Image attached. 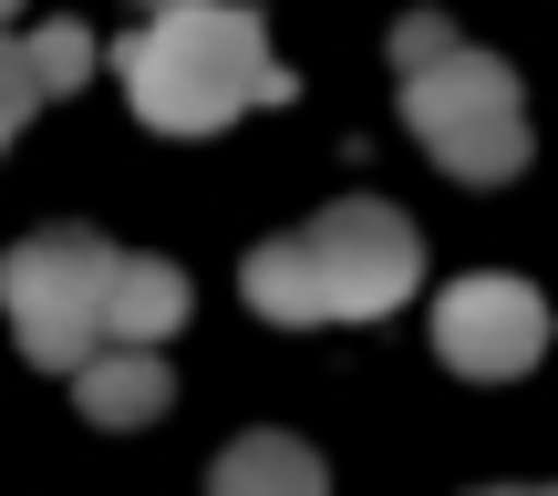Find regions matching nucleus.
I'll return each mask as SVG.
<instances>
[{
  "instance_id": "1",
  "label": "nucleus",
  "mask_w": 558,
  "mask_h": 496,
  "mask_svg": "<svg viewBox=\"0 0 558 496\" xmlns=\"http://www.w3.org/2000/svg\"><path fill=\"white\" fill-rule=\"evenodd\" d=\"M414 279H424L414 218L383 207V197H341V207H320L311 228L248 249L239 290H248V311H259V320L311 331V320H383Z\"/></svg>"
},
{
  "instance_id": "2",
  "label": "nucleus",
  "mask_w": 558,
  "mask_h": 496,
  "mask_svg": "<svg viewBox=\"0 0 558 496\" xmlns=\"http://www.w3.org/2000/svg\"><path fill=\"white\" fill-rule=\"evenodd\" d=\"M124 94L156 135H218V124L290 104L259 11H228V0H156L135 41H124Z\"/></svg>"
},
{
  "instance_id": "3",
  "label": "nucleus",
  "mask_w": 558,
  "mask_h": 496,
  "mask_svg": "<svg viewBox=\"0 0 558 496\" xmlns=\"http://www.w3.org/2000/svg\"><path fill=\"white\" fill-rule=\"evenodd\" d=\"M393 73H403V124L424 135V156L465 186H507L527 166V104L518 73L476 41H456V21L414 11L393 32Z\"/></svg>"
},
{
  "instance_id": "4",
  "label": "nucleus",
  "mask_w": 558,
  "mask_h": 496,
  "mask_svg": "<svg viewBox=\"0 0 558 496\" xmlns=\"http://www.w3.org/2000/svg\"><path fill=\"white\" fill-rule=\"evenodd\" d=\"M124 249H104L94 228H41L0 258V311H11L21 352L41 373H83L104 352V279H114Z\"/></svg>"
},
{
  "instance_id": "5",
  "label": "nucleus",
  "mask_w": 558,
  "mask_h": 496,
  "mask_svg": "<svg viewBox=\"0 0 558 496\" xmlns=\"http://www.w3.org/2000/svg\"><path fill=\"white\" fill-rule=\"evenodd\" d=\"M435 352L465 383H518L548 352V300L527 279H507V269H476V279H456L435 300Z\"/></svg>"
},
{
  "instance_id": "6",
  "label": "nucleus",
  "mask_w": 558,
  "mask_h": 496,
  "mask_svg": "<svg viewBox=\"0 0 558 496\" xmlns=\"http://www.w3.org/2000/svg\"><path fill=\"white\" fill-rule=\"evenodd\" d=\"M177 320H186V269H166V258H114V279H104V341H114V352H156Z\"/></svg>"
},
{
  "instance_id": "7",
  "label": "nucleus",
  "mask_w": 558,
  "mask_h": 496,
  "mask_svg": "<svg viewBox=\"0 0 558 496\" xmlns=\"http://www.w3.org/2000/svg\"><path fill=\"white\" fill-rule=\"evenodd\" d=\"M73 394H83L94 424H156L166 403H177V373H166L156 352H94L73 373Z\"/></svg>"
},
{
  "instance_id": "8",
  "label": "nucleus",
  "mask_w": 558,
  "mask_h": 496,
  "mask_svg": "<svg viewBox=\"0 0 558 496\" xmlns=\"http://www.w3.org/2000/svg\"><path fill=\"white\" fill-rule=\"evenodd\" d=\"M207 496H331V476L300 435H239L207 476Z\"/></svg>"
},
{
  "instance_id": "9",
  "label": "nucleus",
  "mask_w": 558,
  "mask_h": 496,
  "mask_svg": "<svg viewBox=\"0 0 558 496\" xmlns=\"http://www.w3.org/2000/svg\"><path fill=\"white\" fill-rule=\"evenodd\" d=\"M21 62H32L41 94H73V83L94 73V32H83V21H41V32L21 41Z\"/></svg>"
},
{
  "instance_id": "10",
  "label": "nucleus",
  "mask_w": 558,
  "mask_h": 496,
  "mask_svg": "<svg viewBox=\"0 0 558 496\" xmlns=\"http://www.w3.org/2000/svg\"><path fill=\"white\" fill-rule=\"evenodd\" d=\"M32 104H41V83H32V62H21V41H0V145L32 124Z\"/></svg>"
},
{
  "instance_id": "11",
  "label": "nucleus",
  "mask_w": 558,
  "mask_h": 496,
  "mask_svg": "<svg viewBox=\"0 0 558 496\" xmlns=\"http://www.w3.org/2000/svg\"><path fill=\"white\" fill-rule=\"evenodd\" d=\"M486 496H538V486H486Z\"/></svg>"
},
{
  "instance_id": "12",
  "label": "nucleus",
  "mask_w": 558,
  "mask_h": 496,
  "mask_svg": "<svg viewBox=\"0 0 558 496\" xmlns=\"http://www.w3.org/2000/svg\"><path fill=\"white\" fill-rule=\"evenodd\" d=\"M11 11H21V0H0V21H11Z\"/></svg>"
}]
</instances>
